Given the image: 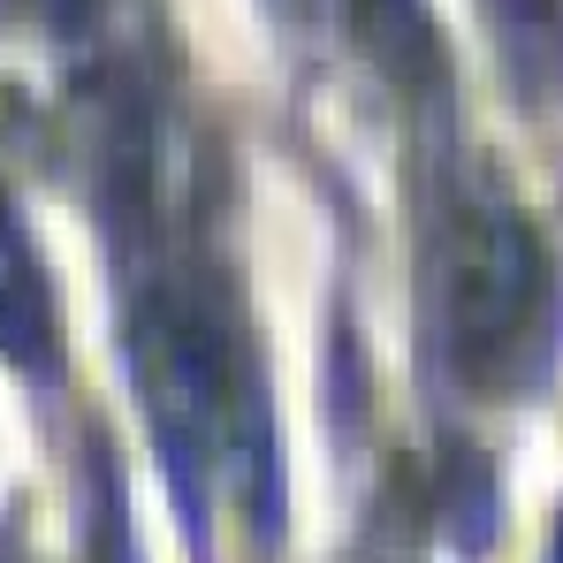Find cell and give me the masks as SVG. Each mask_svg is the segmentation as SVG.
I'll use <instances>...</instances> for the list:
<instances>
[{
	"label": "cell",
	"mask_w": 563,
	"mask_h": 563,
	"mask_svg": "<svg viewBox=\"0 0 563 563\" xmlns=\"http://www.w3.org/2000/svg\"><path fill=\"white\" fill-rule=\"evenodd\" d=\"M427 328L472 404L533 396L563 351V275L495 168L442 161L427 176Z\"/></svg>",
	"instance_id": "cell-2"
},
{
	"label": "cell",
	"mask_w": 563,
	"mask_h": 563,
	"mask_svg": "<svg viewBox=\"0 0 563 563\" xmlns=\"http://www.w3.org/2000/svg\"><path fill=\"white\" fill-rule=\"evenodd\" d=\"M0 358L23 374H62V305L8 190H0Z\"/></svg>",
	"instance_id": "cell-3"
},
{
	"label": "cell",
	"mask_w": 563,
	"mask_h": 563,
	"mask_svg": "<svg viewBox=\"0 0 563 563\" xmlns=\"http://www.w3.org/2000/svg\"><path fill=\"white\" fill-rule=\"evenodd\" d=\"M343 23L396 92L450 107V62H442V31H434L427 0H343Z\"/></svg>",
	"instance_id": "cell-4"
},
{
	"label": "cell",
	"mask_w": 563,
	"mask_h": 563,
	"mask_svg": "<svg viewBox=\"0 0 563 563\" xmlns=\"http://www.w3.org/2000/svg\"><path fill=\"white\" fill-rule=\"evenodd\" d=\"M99 8L107 0H31V23H46L54 38H77V31H92Z\"/></svg>",
	"instance_id": "cell-7"
},
{
	"label": "cell",
	"mask_w": 563,
	"mask_h": 563,
	"mask_svg": "<svg viewBox=\"0 0 563 563\" xmlns=\"http://www.w3.org/2000/svg\"><path fill=\"white\" fill-rule=\"evenodd\" d=\"M518 92L563 99V0H487Z\"/></svg>",
	"instance_id": "cell-5"
},
{
	"label": "cell",
	"mask_w": 563,
	"mask_h": 563,
	"mask_svg": "<svg viewBox=\"0 0 563 563\" xmlns=\"http://www.w3.org/2000/svg\"><path fill=\"white\" fill-rule=\"evenodd\" d=\"M549 563H563V510H556V526H549Z\"/></svg>",
	"instance_id": "cell-8"
},
{
	"label": "cell",
	"mask_w": 563,
	"mask_h": 563,
	"mask_svg": "<svg viewBox=\"0 0 563 563\" xmlns=\"http://www.w3.org/2000/svg\"><path fill=\"white\" fill-rule=\"evenodd\" d=\"M107 472V465H99ZM85 563H137V541H130V518H122V487H114V472H107V487H99V526H92V556Z\"/></svg>",
	"instance_id": "cell-6"
},
{
	"label": "cell",
	"mask_w": 563,
	"mask_h": 563,
	"mask_svg": "<svg viewBox=\"0 0 563 563\" xmlns=\"http://www.w3.org/2000/svg\"><path fill=\"white\" fill-rule=\"evenodd\" d=\"M92 213L122 282V351L176 487L184 533L206 563L213 495H236L252 533L275 541L282 518V450L260 343L244 320L236 275L213 260L198 221L176 213L161 130H114L92 145Z\"/></svg>",
	"instance_id": "cell-1"
}]
</instances>
